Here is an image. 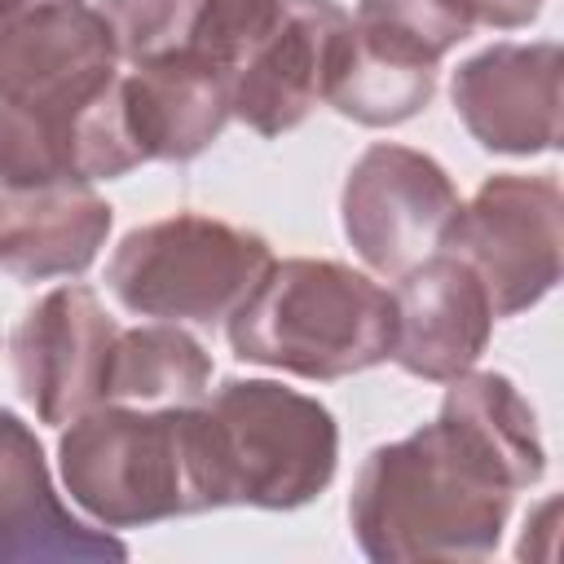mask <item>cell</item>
<instances>
[{"mask_svg": "<svg viewBox=\"0 0 564 564\" xmlns=\"http://www.w3.org/2000/svg\"><path fill=\"white\" fill-rule=\"evenodd\" d=\"M441 414L370 449L348 498L361 555L480 560L498 551L516 489L546 471L533 405L507 375H454Z\"/></svg>", "mask_w": 564, "mask_h": 564, "instance_id": "obj_1", "label": "cell"}, {"mask_svg": "<svg viewBox=\"0 0 564 564\" xmlns=\"http://www.w3.org/2000/svg\"><path fill=\"white\" fill-rule=\"evenodd\" d=\"M348 31L335 0H198L185 48L220 75L229 115L282 137L326 101Z\"/></svg>", "mask_w": 564, "mask_h": 564, "instance_id": "obj_2", "label": "cell"}, {"mask_svg": "<svg viewBox=\"0 0 564 564\" xmlns=\"http://www.w3.org/2000/svg\"><path fill=\"white\" fill-rule=\"evenodd\" d=\"M66 494L106 529L212 511L207 427L194 405H93L57 441Z\"/></svg>", "mask_w": 564, "mask_h": 564, "instance_id": "obj_3", "label": "cell"}, {"mask_svg": "<svg viewBox=\"0 0 564 564\" xmlns=\"http://www.w3.org/2000/svg\"><path fill=\"white\" fill-rule=\"evenodd\" d=\"M392 295L339 260H273L229 313L234 357L300 379H348L392 357Z\"/></svg>", "mask_w": 564, "mask_h": 564, "instance_id": "obj_4", "label": "cell"}, {"mask_svg": "<svg viewBox=\"0 0 564 564\" xmlns=\"http://www.w3.org/2000/svg\"><path fill=\"white\" fill-rule=\"evenodd\" d=\"M203 427L216 507H304L339 463L335 414L273 379H229L203 410Z\"/></svg>", "mask_w": 564, "mask_h": 564, "instance_id": "obj_5", "label": "cell"}, {"mask_svg": "<svg viewBox=\"0 0 564 564\" xmlns=\"http://www.w3.org/2000/svg\"><path fill=\"white\" fill-rule=\"evenodd\" d=\"M269 264L273 251L260 234L181 212L123 234L106 264V286L137 317L212 326L251 295Z\"/></svg>", "mask_w": 564, "mask_h": 564, "instance_id": "obj_6", "label": "cell"}, {"mask_svg": "<svg viewBox=\"0 0 564 564\" xmlns=\"http://www.w3.org/2000/svg\"><path fill=\"white\" fill-rule=\"evenodd\" d=\"M467 35L449 0H361L326 101L366 128L405 123L432 101L441 57Z\"/></svg>", "mask_w": 564, "mask_h": 564, "instance_id": "obj_7", "label": "cell"}, {"mask_svg": "<svg viewBox=\"0 0 564 564\" xmlns=\"http://www.w3.org/2000/svg\"><path fill=\"white\" fill-rule=\"evenodd\" d=\"M119 48L88 0H0V97L44 115L84 119L119 84Z\"/></svg>", "mask_w": 564, "mask_h": 564, "instance_id": "obj_8", "label": "cell"}, {"mask_svg": "<svg viewBox=\"0 0 564 564\" xmlns=\"http://www.w3.org/2000/svg\"><path fill=\"white\" fill-rule=\"evenodd\" d=\"M560 185L551 176H489L458 203L441 247L471 264L494 317L533 308L560 282Z\"/></svg>", "mask_w": 564, "mask_h": 564, "instance_id": "obj_9", "label": "cell"}, {"mask_svg": "<svg viewBox=\"0 0 564 564\" xmlns=\"http://www.w3.org/2000/svg\"><path fill=\"white\" fill-rule=\"evenodd\" d=\"M344 234L352 251L388 278L432 256L458 212V189L449 172L410 145H370L344 181Z\"/></svg>", "mask_w": 564, "mask_h": 564, "instance_id": "obj_10", "label": "cell"}, {"mask_svg": "<svg viewBox=\"0 0 564 564\" xmlns=\"http://www.w3.org/2000/svg\"><path fill=\"white\" fill-rule=\"evenodd\" d=\"M115 339L119 322L88 286H57L22 313L13 330V375L40 423L62 427L106 401Z\"/></svg>", "mask_w": 564, "mask_h": 564, "instance_id": "obj_11", "label": "cell"}, {"mask_svg": "<svg viewBox=\"0 0 564 564\" xmlns=\"http://www.w3.org/2000/svg\"><path fill=\"white\" fill-rule=\"evenodd\" d=\"M560 44H494L454 70V110L494 154H542L560 145Z\"/></svg>", "mask_w": 564, "mask_h": 564, "instance_id": "obj_12", "label": "cell"}, {"mask_svg": "<svg viewBox=\"0 0 564 564\" xmlns=\"http://www.w3.org/2000/svg\"><path fill=\"white\" fill-rule=\"evenodd\" d=\"M392 361L419 379L449 383L454 375L471 370V361L489 344V295L471 264L454 251H432L419 264H410L401 273V286L392 291Z\"/></svg>", "mask_w": 564, "mask_h": 564, "instance_id": "obj_13", "label": "cell"}, {"mask_svg": "<svg viewBox=\"0 0 564 564\" xmlns=\"http://www.w3.org/2000/svg\"><path fill=\"white\" fill-rule=\"evenodd\" d=\"M26 560H128V546L62 507L35 432L0 410V564Z\"/></svg>", "mask_w": 564, "mask_h": 564, "instance_id": "obj_14", "label": "cell"}, {"mask_svg": "<svg viewBox=\"0 0 564 564\" xmlns=\"http://www.w3.org/2000/svg\"><path fill=\"white\" fill-rule=\"evenodd\" d=\"M119 106L141 163H185L203 154L229 123V93L220 75L185 44L137 62L132 75H119Z\"/></svg>", "mask_w": 564, "mask_h": 564, "instance_id": "obj_15", "label": "cell"}, {"mask_svg": "<svg viewBox=\"0 0 564 564\" xmlns=\"http://www.w3.org/2000/svg\"><path fill=\"white\" fill-rule=\"evenodd\" d=\"M110 234V203L88 181L0 189V269L22 282L84 273Z\"/></svg>", "mask_w": 564, "mask_h": 564, "instance_id": "obj_16", "label": "cell"}, {"mask_svg": "<svg viewBox=\"0 0 564 564\" xmlns=\"http://www.w3.org/2000/svg\"><path fill=\"white\" fill-rule=\"evenodd\" d=\"M212 383V357L176 322L119 326L106 370V401L119 405H194Z\"/></svg>", "mask_w": 564, "mask_h": 564, "instance_id": "obj_17", "label": "cell"}, {"mask_svg": "<svg viewBox=\"0 0 564 564\" xmlns=\"http://www.w3.org/2000/svg\"><path fill=\"white\" fill-rule=\"evenodd\" d=\"M194 4L198 0H97V13L115 35L119 57L145 62L185 44Z\"/></svg>", "mask_w": 564, "mask_h": 564, "instance_id": "obj_18", "label": "cell"}, {"mask_svg": "<svg viewBox=\"0 0 564 564\" xmlns=\"http://www.w3.org/2000/svg\"><path fill=\"white\" fill-rule=\"evenodd\" d=\"M467 26H498V31H516V26H529L546 0H449Z\"/></svg>", "mask_w": 564, "mask_h": 564, "instance_id": "obj_19", "label": "cell"}]
</instances>
